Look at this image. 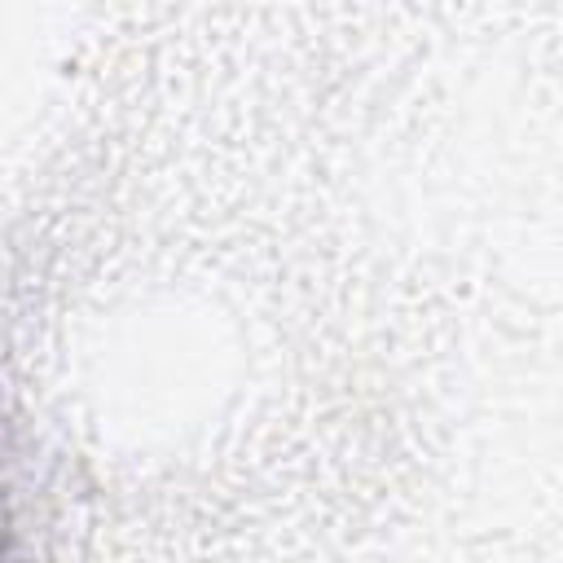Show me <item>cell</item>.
<instances>
[{
    "label": "cell",
    "instance_id": "cell-1",
    "mask_svg": "<svg viewBox=\"0 0 563 563\" xmlns=\"http://www.w3.org/2000/svg\"><path fill=\"white\" fill-rule=\"evenodd\" d=\"M0 537H4V493H0Z\"/></svg>",
    "mask_w": 563,
    "mask_h": 563
}]
</instances>
